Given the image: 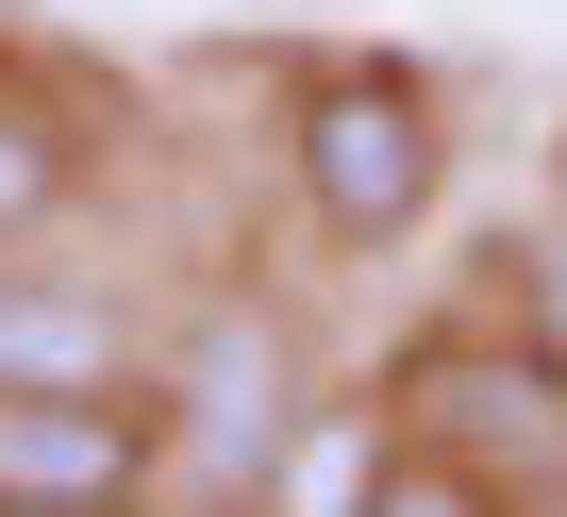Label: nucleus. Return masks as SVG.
I'll use <instances>...</instances> for the list:
<instances>
[{
  "mask_svg": "<svg viewBox=\"0 0 567 517\" xmlns=\"http://www.w3.org/2000/svg\"><path fill=\"white\" fill-rule=\"evenodd\" d=\"M301 200L334 217V234H401L417 200H434V167H451V134H434V84L417 68H334V84H301Z\"/></svg>",
  "mask_w": 567,
  "mask_h": 517,
  "instance_id": "obj_1",
  "label": "nucleus"
},
{
  "mask_svg": "<svg viewBox=\"0 0 567 517\" xmlns=\"http://www.w3.org/2000/svg\"><path fill=\"white\" fill-rule=\"evenodd\" d=\"M417 434L451 467H484L501 500H567V351H517V334H451L417 351Z\"/></svg>",
  "mask_w": 567,
  "mask_h": 517,
  "instance_id": "obj_2",
  "label": "nucleus"
},
{
  "mask_svg": "<svg viewBox=\"0 0 567 517\" xmlns=\"http://www.w3.org/2000/svg\"><path fill=\"white\" fill-rule=\"evenodd\" d=\"M184 467L200 484H267L284 467V334L267 318H217L184 351Z\"/></svg>",
  "mask_w": 567,
  "mask_h": 517,
  "instance_id": "obj_3",
  "label": "nucleus"
},
{
  "mask_svg": "<svg viewBox=\"0 0 567 517\" xmlns=\"http://www.w3.org/2000/svg\"><path fill=\"white\" fill-rule=\"evenodd\" d=\"M117 384V318L68 285H0V401H101Z\"/></svg>",
  "mask_w": 567,
  "mask_h": 517,
  "instance_id": "obj_4",
  "label": "nucleus"
},
{
  "mask_svg": "<svg viewBox=\"0 0 567 517\" xmlns=\"http://www.w3.org/2000/svg\"><path fill=\"white\" fill-rule=\"evenodd\" d=\"M51 200H68V117L34 84H0V234H34Z\"/></svg>",
  "mask_w": 567,
  "mask_h": 517,
  "instance_id": "obj_5",
  "label": "nucleus"
},
{
  "mask_svg": "<svg viewBox=\"0 0 567 517\" xmlns=\"http://www.w3.org/2000/svg\"><path fill=\"white\" fill-rule=\"evenodd\" d=\"M267 484L301 500V517H368V484H384V434H368V417H334V434H301V451H284Z\"/></svg>",
  "mask_w": 567,
  "mask_h": 517,
  "instance_id": "obj_6",
  "label": "nucleus"
},
{
  "mask_svg": "<svg viewBox=\"0 0 567 517\" xmlns=\"http://www.w3.org/2000/svg\"><path fill=\"white\" fill-rule=\"evenodd\" d=\"M368 517H517V500H501L484 467H451V451L417 434V451H384V484H368Z\"/></svg>",
  "mask_w": 567,
  "mask_h": 517,
  "instance_id": "obj_7",
  "label": "nucleus"
}]
</instances>
